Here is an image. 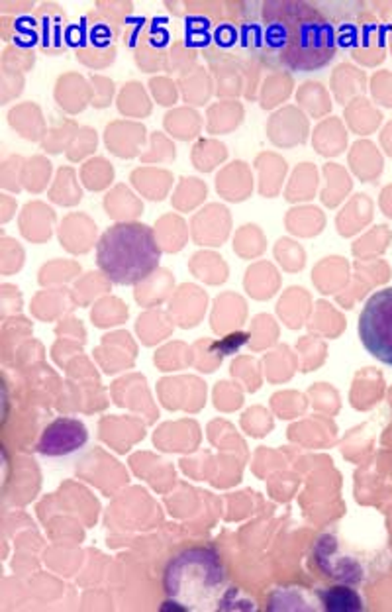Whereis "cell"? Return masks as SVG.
Segmentation results:
<instances>
[{"mask_svg":"<svg viewBox=\"0 0 392 612\" xmlns=\"http://www.w3.org/2000/svg\"><path fill=\"white\" fill-rule=\"evenodd\" d=\"M167 599L183 610H218L228 591V575L220 555L210 548H189L167 565Z\"/></svg>","mask_w":392,"mask_h":612,"instance_id":"6da1fadb","label":"cell"},{"mask_svg":"<svg viewBox=\"0 0 392 612\" xmlns=\"http://www.w3.org/2000/svg\"><path fill=\"white\" fill-rule=\"evenodd\" d=\"M161 259L153 230L139 222H122L102 234L97 262L110 281L134 285L147 279Z\"/></svg>","mask_w":392,"mask_h":612,"instance_id":"7a4b0ae2","label":"cell"},{"mask_svg":"<svg viewBox=\"0 0 392 612\" xmlns=\"http://www.w3.org/2000/svg\"><path fill=\"white\" fill-rule=\"evenodd\" d=\"M359 338L372 357L392 365V286L367 301L359 317Z\"/></svg>","mask_w":392,"mask_h":612,"instance_id":"3957f363","label":"cell"},{"mask_svg":"<svg viewBox=\"0 0 392 612\" xmlns=\"http://www.w3.org/2000/svg\"><path fill=\"white\" fill-rule=\"evenodd\" d=\"M89 440V432L85 424L74 419H58L43 430L37 451L48 458L69 456L85 446Z\"/></svg>","mask_w":392,"mask_h":612,"instance_id":"277c9868","label":"cell"},{"mask_svg":"<svg viewBox=\"0 0 392 612\" xmlns=\"http://www.w3.org/2000/svg\"><path fill=\"white\" fill-rule=\"evenodd\" d=\"M353 58L365 65H377L385 59V30L375 20H365L357 35Z\"/></svg>","mask_w":392,"mask_h":612,"instance_id":"5b68a950","label":"cell"},{"mask_svg":"<svg viewBox=\"0 0 392 612\" xmlns=\"http://www.w3.org/2000/svg\"><path fill=\"white\" fill-rule=\"evenodd\" d=\"M333 90L341 105L349 102L351 98H359L363 90H365V73L356 69L353 65H340L333 73Z\"/></svg>","mask_w":392,"mask_h":612,"instance_id":"8992f818","label":"cell"},{"mask_svg":"<svg viewBox=\"0 0 392 612\" xmlns=\"http://www.w3.org/2000/svg\"><path fill=\"white\" fill-rule=\"evenodd\" d=\"M345 120H348L349 128L356 134H371L379 128L382 114L377 108L371 106V102L367 98H356L349 102L348 110H345Z\"/></svg>","mask_w":392,"mask_h":612,"instance_id":"52a82bcc","label":"cell"},{"mask_svg":"<svg viewBox=\"0 0 392 612\" xmlns=\"http://www.w3.org/2000/svg\"><path fill=\"white\" fill-rule=\"evenodd\" d=\"M316 134H318L316 136L318 142L325 140L324 144H320L322 153H340L345 142H348V136H345V129L340 120H325V122L316 129Z\"/></svg>","mask_w":392,"mask_h":612,"instance_id":"ba28073f","label":"cell"},{"mask_svg":"<svg viewBox=\"0 0 392 612\" xmlns=\"http://www.w3.org/2000/svg\"><path fill=\"white\" fill-rule=\"evenodd\" d=\"M302 98H304V105L310 108V113L316 116H322L332 108L330 100L328 97H325V90L322 89L320 82H306L302 89Z\"/></svg>","mask_w":392,"mask_h":612,"instance_id":"9c48e42d","label":"cell"},{"mask_svg":"<svg viewBox=\"0 0 392 612\" xmlns=\"http://www.w3.org/2000/svg\"><path fill=\"white\" fill-rule=\"evenodd\" d=\"M371 92L379 105L392 108V73L380 71L371 79Z\"/></svg>","mask_w":392,"mask_h":612,"instance_id":"30bf717a","label":"cell"},{"mask_svg":"<svg viewBox=\"0 0 392 612\" xmlns=\"http://www.w3.org/2000/svg\"><path fill=\"white\" fill-rule=\"evenodd\" d=\"M380 142L385 145V150L388 155H392V122L385 126V129L380 132Z\"/></svg>","mask_w":392,"mask_h":612,"instance_id":"8fae6325","label":"cell"},{"mask_svg":"<svg viewBox=\"0 0 392 612\" xmlns=\"http://www.w3.org/2000/svg\"><path fill=\"white\" fill-rule=\"evenodd\" d=\"M390 50H392V38H390Z\"/></svg>","mask_w":392,"mask_h":612,"instance_id":"7c38bea8","label":"cell"}]
</instances>
